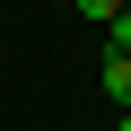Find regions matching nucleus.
<instances>
[{
  "mask_svg": "<svg viewBox=\"0 0 131 131\" xmlns=\"http://www.w3.org/2000/svg\"><path fill=\"white\" fill-rule=\"evenodd\" d=\"M105 35H114V52H131V9H122V18L105 26Z\"/></svg>",
  "mask_w": 131,
  "mask_h": 131,
  "instance_id": "7ed1b4c3",
  "label": "nucleus"
},
{
  "mask_svg": "<svg viewBox=\"0 0 131 131\" xmlns=\"http://www.w3.org/2000/svg\"><path fill=\"white\" fill-rule=\"evenodd\" d=\"M105 96L131 114V52H105Z\"/></svg>",
  "mask_w": 131,
  "mask_h": 131,
  "instance_id": "f257e3e1",
  "label": "nucleus"
},
{
  "mask_svg": "<svg viewBox=\"0 0 131 131\" xmlns=\"http://www.w3.org/2000/svg\"><path fill=\"white\" fill-rule=\"evenodd\" d=\"M114 131H131V114H122V122H114Z\"/></svg>",
  "mask_w": 131,
  "mask_h": 131,
  "instance_id": "20e7f679",
  "label": "nucleus"
},
{
  "mask_svg": "<svg viewBox=\"0 0 131 131\" xmlns=\"http://www.w3.org/2000/svg\"><path fill=\"white\" fill-rule=\"evenodd\" d=\"M79 9H88L96 26H114V18H122V0H79Z\"/></svg>",
  "mask_w": 131,
  "mask_h": 131,
  "instance_id": "f03ea898",
  "label": "nucleus"
}]
</instances>
